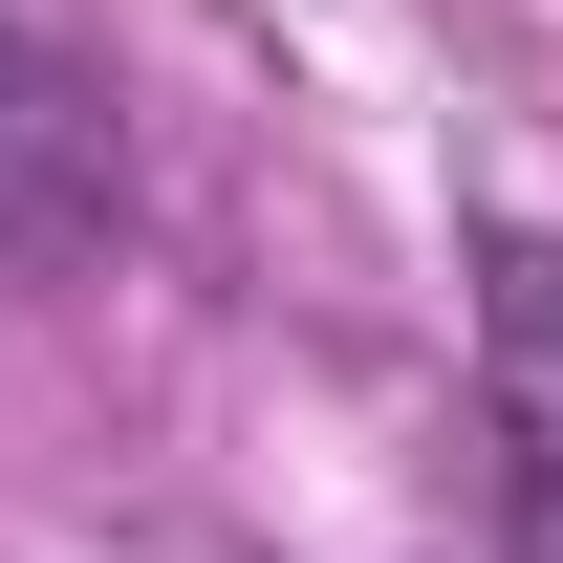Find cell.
Returning <instances> with one entry per match:
<instances>
[{
	"label": "cell",
	"mask_w": 563,
	"mask_h": 563,
	"mask_svg": "<svg viewBox=\"0 0 563 563\" xmlns=\"http://www.w3.org/2000/svg\"><path fill=\"white\" fill-rule=\"evenodd\" d=\"M477 433H498V563H563V239L477 217Z\"/></svg>",
	"instance_id": "1"
},
{
	"label": "cell",
	"mask_w": 563,
	"mask_h": 563,
	"mask_svg": "<svg viewBox=\"0 0 563 563\" xmlns=\"http://www.w3.org/2000/svg\"><path fill=\"white\" fill-rule=\"evenodd\" d=\"M109 196H131V152H109V87L0 0V282H66L87 239H109Z\"/></svg>",
	"instance_id": "2"
}]
</instances>
